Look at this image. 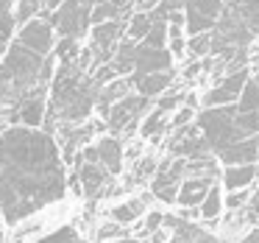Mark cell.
<instances>
[{
    "mask_svg": "<svg viewBox=\"0 0 259 243\" xmlns=\"http://www.w3.org/2000/svg\"><path fill=\"white\" fill-rule=\"evenodd\" d=\"M67 196V162L53 131L12 123L0 131V221L9 226Z\"/></svg>",
    "mask_w": 259,
    "mask_h": 243,
    "instance_id": "obj_1",
    "label": "cell"
},
{
    "mask_svg": "<svg viewBox=\"0 0 259 243\" xmlns=\"http://www.w3.org/2000/svg\"><path fill=\"white\" fill-rule=\"evenodd\" d=\"M56 56L53 53L31 51L28 45L12 37L6 53L0 56V118H6L12 126L20 107L34 98H48Z\"/></svg>",
    "mask_w": 259,
    "mask_h": 243,
    "instance_id": "obj_2",
    "label": "cell"
},
{
    "mask_svg": "<svg viewBox=\"0 0 259 243\" xmlns=\"http://www.w3.org/2000/svg\"><path fill=\"white\" fill-rule=\"evenodd\" d=\"M98 81L90 70H84L78 62H56L51 87H48V112L42 129L53 131L67 129V126L87 123L95 112Z\"/></svg>",
    "mask_w": 259,
    "mask_h": 243,
    "instance_id": "obj_3",
    "label": "cell"
},
{
    "mask_svg": "<svg viewBox=\"0 0 259 243\" xmlns=\"http://www.w3.org/2000/svg\"><path fill=\"white\" fill-rule=\"evenodd\" d=\"M259 42V0H223L212 28V56L229 62L240 51Z\"/></svg>",
    "mask_w": 259,
    "mask_h": 243,
    "instance_id": "obj_4",
    "label": "cell"
},
{
    "mask_svg": "<svg viewBox=\"0 0 259 243\" xmlns=\"http://www.w3.org/2000/svg\"><path fill=\"white\" fill-rule=\"evenodd\" d=\"M234 115H237L234 103H229V107H203V109H198L195 126L201 129L203 140H206V146L214 151V157H218L220 148L242 140V137L237 134V129H234Z\"/></svg>",
    "mask_w": 259,
    "mask_h": 243,
    "instance_id": "obj_5",
    "label": "cell"
},
{
    "mask_svg": "<svg viewBox=\"0 0 259 243\" xmlns=\"http://www.w3.org/2000/svg\"><path fill=\"white\" fill-rule=\"evenodd\" d=\"M92 3L95 0H64L48 14V23L53 25L56 37L84 40L92 28Z\"/></svg>",
    "mask_w": 259,
    "mask_h": 243,
    "instance_id": "obj_6",
    "label": "cell"
},
{
    "mask_svg": "<svg viewBox=\"0 0 259 243\" xmlns=\"http://www.w3.org/2000/svg\"><path fill=\"white\" fill-rule=\"evenodd\" d=\"M151 107H153L151 98L140 95V92H128V95L120 98V101L109 109L103 123H106V129L112 131V134H125V131H134L137 126H140V120L145 118V112Z\"/></svg>",
    "mask_w": 259,
    "mask_h": 243,
    "instance_id": "obj_7",
    "label": "cell"
},
{
    "mask_svg": "<svg viewBox=\"0 0 259 243\" xmlns=\"http://www.w3.org/2000/svg\"><path fill=\"white\" fill-rule=\"evenodd\" d=\"M184 179V157H164L156 165V173L151 176V196L162 204H176L179 185Z\"/></svg>",
    "mask_w": 259,
    "mask_h": 243,
    "instance_id": "obj_8",
    "label": "cell"
},
{
    "mask_svg": "<svg viewBox=\"0 0 259 243\" xmlns=\"http://www.w3.org/2000/svg\"><path fill=\"white\" fill-rule=\"evenodd\" d=\"M251 67H240L231 70V73H223L220 79H214V84L209 87L201 95V109L203 107H229V103H237L245 81L251 79Z\"/></svg>",
    "mask_w": 259,
    "mask_h": 243,
    "instance_id": "obj_9",
    "label": "cell"
},
{
    "mask_svg": "<svg viewBox=\"0 0 259 243\" xmlns=\"http://www.w3.org/2000/svg\"><path fill=\"white\" fill-rule=\"evenodd\" d=\"M223 9V0H184V34H203V31H212L218 23V14Z\"/></svg>",
    "mask_w": 259,
    "mask_h": 243,
    "instance_id": "obj_10",
    "label": "cell"
},
{
    "mask_svg": "<svg viewBox=\"0 0 259 243\" xmlns=\"http://www.w3.org/2000/svg\"><path fill=\"white\" fill-rule=\"evenodd\" d=\"M78 154L98 159V162H101L112 176H117L120 170H123V165H125V148H123V140H120L117 134H103V137H98L95 143H87V146L81 148Z\"/></svg>",
    "mask_w": 259,
    "mask_h": 243,
    "instance_id": "obj_11",
    "label": "cell"
},
{
    "mask_svg": "<svg viewBox=\"0 0 259 243\" xmlns=\"http://www.w3.org/2000/svg\"><path fill=\"white\" fill-rule=\"evenodd\" d=\"M14 40L23 42V45H28L31 51H39V53H53V48H56V31H53V25L48 23V20L42 17H34L28 20L25 25H20L17 31H14Z\"/></svg>",
    "mask_w": 259,
    "mask_h": 243,
    "instance_id": "obj_12",
    "label": "cell"
},
{
    "mask_svg": "<svg viewBox=\"0 0 259 243\" xmlns=\"http://www.w3.org/2000/svg\"><path fill=\"white\" fill-rule=\"evenodd\" d=\"M164 229L170 235H179L184 243H226L223 237L214 235V229L201 226V221H187L181 215H170V213H164Z\"/></svg>",
    "mask_w": 259,
    "mask_h": 243,
    "instance_id": "obj_13",
    "label": "cell"
},
{
    "mask_svg": "<svg viewBox=\"0 0 259 243\" xmlns=\"http://www.w3.org/2000/svg\"><path fill=\"white\" fill-rule=\"evenodd\" d=\"M128 81H131V87H134V92H140V95L156 101L162 92H167L170 87L176 84V67L156 70V73H131Z\"/></svg>",
    "mask_w": 259,
    "mask_h": 243,
    "instance_id": "obj_14",
    "label": "cell"
},
{
    "mask_svg": "<svg viewBox=\"0 0 259 243\" xmlns=\"http://www.w3.org/2000/svg\"><path fill=\"white\" fill-rule=\"evenodd\" d=\"M170 67H176V59L167 48H151L145 42H137L131 73H156V70H170Z\"/></svg>",
    "mask_w": 259,
    "mask_h": 243,
    "instance_id": "obj_15",
    "label": "cell"
},
{
    "mask_svg": "<svg viewBox=\"0 0 259 243\" xmlns=\"http://www.w3.org/2000/svg\"><path fill=\"white\" fill-rule=\"evenodd\" d=\"M218 162L223 165H251L259 162V134L256 137H245V140H237L231 146L220 148L218 151Z\"/></svg>",
    "mask_w": 259,
    "mask_h": 243,
    "instance_id": "obj_16",
    "label": "cell"
},
{
    "mask_svg": "<svg viewBox=\"0 0 259 243\" xmlns=\"http://www.w3.org/2000/svg\"><path fill=\"white\" fill-rule=\"evenodd\" d=\"M259 179V165H223L220 168V187L223 190H245L253 187Z\"/></svg>",
    "mask_w": 259,
    "mask_h": 243,
    "instance_id": "obj_17",
    "label": "cell"
},
{
    "mask_svg": "<svg viewBox=\"0 0 259 243\" xmlns=\"http://www.w3.org/2000/svg\"><path fill=\"white\" fill-rule=\"evenodd\" d=\"M128 92H134V87H131L128 76H117V79L106 81V84H101V90H98V98H95V112L101 115V118H106L109 109L114 107V103L120 101V98H125Z\"/></svg>",
    "mask_w": 259,
    "mask_h": 243,
    "instance_id": "obj_18",
    "label": "cell"
},
{
    "mask_svg": "<svg viewBox=\"0 0 259 243\" xmlns=\"http://www.w3.org/2000/svg\"><path fill=\"white\" fill-rule=\"evenodd\" d=\"M218 179H209V176H187L179 185V196H176V207H201L203 196L209 193V187Z\"/></svg>",
    "mask_w": 259,
    "mask_h": 243,
    "instance_id": "obj_19",
    "label": "cell"
},
{
    "mask_svg": "<svg viewBox=\"0 0 259 243\" xmlns=\"http://www.w3.org/2000/svg\"><path fill=\"white\" fill-rule=\"evenodd\" d=\"M145 201H148V196H131V198H125V201L114 204V207L109 210V218L117 221V224H123V226L137 224V221L148 213V204Z\"/></svg>",
    "mask_w": 259,
    "mask_h": 243,
    "instance_id": "obj_20",
    "label": "cell"
},
{
    "mask_svg": "<svg viewBox=\"0 0 259 243\" xmlns=\"http://www.w3.org/2000/svg\"><path fill=\"white\" fill-rule=\"evenodd\" d=\"M198 210H201V224H209V229H214V226L220 224V218H223V213H226L220 179L209 187V193L203 196V201H201V207H198Z\"/></svg>",
    "mask_w": 259,
    "mask_h": 243,
    "instance_id": "obj_21",
    "label": "cell"
},
{
    "mask_svg": "<svg viewBox=\"0 0 259 243\" xmlns=\"http://www.w3.org/2000/svg\"><path fill=\"white\" fill-rule=\"evenodd\" d=\"M167 120H170V115H167V112H162V109L151 107V109L145 112V118L140 120V137H142V140H153V143H159V140H162V137L170 131Z\"/></svg>",
    "mask_w": 259,
    "mask_h": 243,
    "instance_id": "obj_22",
    "label": "cell"
},
{
    "mask_svg": "<svg viewBox=\"0 0 259 243\" xmlns=\"http://www.w3.org/2000/svg\"><path fill=\"white\" fill-rule=\"evenodd\" d=\"M153 25V14L151 12H131L128 20H125V37L134 42H142L145 34L151 31Z\"/></svg>",
    "mask_w": 259,
    "mask_h": 243,
    "instance_id": "obj_23",
    "label": "cell"
},
{
    "mask_svg": "<svg viewBox=\"0 0 259 243\" xmlns=\"http://www.w3.org/2000/svg\"><path fill=\"white\" fill-rule=\"evenodd\" d=\"M237 112H259V76H251L237 98Z\"/></svg>",
    "mask_w": 259,
    "mask_h": 243,
    "instance_id": "obj_24",
    "label": "cell"
},
{
    "mask_svg": "<svg viewBox=\"0 0 259 243\" xmlns=\"http://www.w3.org/2000/svg\"><path fill=\"white\" fill-rule=\"evenodd\" d=\"M212 56V31L187 37V59H206Z\"/></svg>",
    "mask_w": 259,
    "mask_h": 243,
    "instance_id": "obj_25",
    "label": "cell"
},
{
    "mask_svg": "<svg viewBox=\"0 0 259 243\" xmlns=\"http://www.w3.org/2000/svg\"><path fill=\"white\" fill-rule=\"evenodd\" d=\"M53 56H56V62H78L81 42L78 40H70V37H59L56 48H53Z\"/></svg>",
    "mask_w": 259,
    "mask_h": 243,
    "instance_id": "obj_26",
    "label": "cell"
},
{
    "mask_svg": "<svg viewBox=\"0 0 259 243\" xmlns=\"http://www.w3.org/2000/svg\"><path fill=\"white\" fill-rule=\"evenodd\" d=\"M123 237H128V226L117 224V221H112V218L95 229V240L98 243H112V240H123Z\"/></svg>",
    "mask_w": 259,
    "mask_h": 243,
    "instance_id": "obj_27",
    "label": "cell"
},
{
    "mask_svg": "<svg viewBox=\"0 0 259 243\" xmlns=\"http://www.w3.org/2000/svg\"><path fill=\"white\" fill-rule=\"evenodd\" d=\"M14 6H17V0H0V37H6V40H12L14 31H17Z\"/></svg>",
    "mask_w": 259,
    "mask_h": 243,
    "instance_id": "obj_28",
    "label": "cell"
},
{
    "mask_svg": "<svg viewBox=\"0 0 259 243\" xmlns=\"http://www.w3.org/2000/svg\"><path fill=\"white\" fill-rule=\"evenodd\" d=\"M251 190L253 187H245V190H223L226 213H240V210H245L248 201H251Z\"/></svg>",
    "mask_w": 259,
    "mask_h": 243,
    "instance_id": "obj_29",
    "label": "cell"
},
{
    "mask_svg": "<svg viewBox=\"0 0 259 243\" xmlns=\"http://www.w3.org/2000/svg\"><path fill=\"white\" fill-rule=\"evenodd\" d=\"M34 243H90V240H84L75 226H59L56 232H51V235L39 237V240H34Z\"/></svg>",
    "mask_w": 259,
    "mask_h": 243,
    "instance_id": "obj_30",
    "label": "cell"
},
{
    "mask_svg": "<svg viewBox=\"0 0 259 243\" xmlns=\"http://www.w3.org/2000/svg\"><path fill=\"white\" fill-rule=\"evenodd\" d=\"M137 224H140V237L145 240L148 235H153L156 229H162V226H164V213H162V210H148Z\"/></svg>",
    "mask_w": 259,
    "mask_h": 243,
    "instance_id": "obj_31",
    "label": "cell"
},
{
    "mask_svg": "<svg viewBox=\"0 0 259 243\" xmlns=\"http://www.w3.org/2000/svg\"><path fill=\"white\" fill-rule=\"evenodd\" d=\"M184 98H187V92L184 90H167V92H162V95L153 101V107L156 109H162V112H167V115H173L176 109L184 103Z\"/></svg>",
    "mask_w": 259,
    "mask_h": 243,
    "instance_id": "obj_32",
    "label": "cell"
},
{
    "mask_svg": "<svg viewBox=\"0 0 259 243\" xmlns=\"http://www.w3.org/2000/svg\"><path fill=\"white\" fill-rule=\"evenodd\" d=\"M195 115H198V109H195V107H190V103H181V107L176 109L173 115H170V120H167L170 131H176V129H184V126L195 123Z\"/></svg>",
    "mask_w": 259,
    "mask_h": 243,
    "instance_id": "obj_33",
    "label": "cell"
},
{
    "mask_svg": "<svg viewBox=\"0 0 259 243\" xmlns=\"http://www.w3.org/2000/svg\"><path fill=\"white\" fill-rule=\"evenodd\" d=\"M142 42L151 48H167V20H153L151 31L145 34Z\"/></svg>",
    "mask_w": 259,
    "mask_h": 243,
    "instance_id": "obj_34",
    "label": "cell"
},
{
    "mask_svg": "<svg viewBox=\"0 0 259 243\" xmlns=\"http://www.w3.org/2000/svg\"><path fill=\"white\" fill-rule=\"evenodd\" d=\"M242 215H245V224L259 226V179H256V185H253V190H251V201H248V207H245V210H242Z\"/></svg>",
    "mask_w": 259,
    "mask_h": 243,
    "instance_id": "obj_35",
    "label": "cell"
},
{
    "mask_svg": "<svg viewBox=\"0 0 259 243\" xmlns=\"http://www.w3.org/2000/svg\"><path fill=\"white\" fill-rule=\"evenodd\" d=\"M156 165H159V162H156L153 157H142V159H140V165L134 168V179H137V182L151 179V176L156 173Z\"/></svg>",
    "mask_w": 259,
    "mask_h": 243,
    "instance_id": "obj_36",
    "label": "cell"
},
{
    "mask_svg": "<svg viewBox=\"0 0 259 243\" xmlns=\"http://www.w3.org/2000/svg\"><path fill=\"white\" fill-rule=\"evenodd\" d=\"M112 243H148V240H142V237H123V240H112Z\"/></svg>",
    "mask_w": 259,
    "mask_h": 243,
    "instance_id": "obj_37",
    "label": "cell"
},
{
    "mask_svg": "<svg viewBox=\"0 0 259 243\" xmlns=\"http://www.w3.org/2000/svg\"><path fill=\"white\" fill-rule=\"evenodd\" d=\"M59 3H64V0H45V9H48V12H53V9L59 6Z\"/></svg>",
    "mask_w": 259,
    "mask_h": 243,
    "instance_id": "obj_38",
    "label": "cell"
},
{
    "mask_svg": "<svg viewBox=\"0 0 259 243\" xmlns=\"http://www.w3.org/2000/svg\"><path fill=\"white\" fill-rule=\"evenodd\" d=\"M112 3H117V6H120V9H128V6H131V3H134V0H112Z\"/></svg>",
    "mask_w": 259,
    "mask_h": 243,
    "instance_id": "obj_39",
    "label": "cell"
},
{
    "mask_svg": "<svg viewBox=\"0 0 259 243\" xmlns=\"http://www.w3.org/2000/svg\"><path fill=\"white\" fill-rule=\"evenodd\" d=\"M167 243H184V240H181L179 235H170V240H167Z\"/></svg>",
    "mask_w": 259,
    "mask_h": 243,
    "instance_id": "obj_40",
    "label": "cell"
},
{
    "mask_svg": "<svg viewBox=\"0 0 259 243\" xmlns=\"http://www.w3.org/2000/svg\"><path fill=\"white\" fill-rule=\"evenodd\" d=\"M256 76H259V73H256Z\"/></svg>",
    "mask_w": 259,
    "mask_h": 243,
    "instance_id": "obj_41",
    "label": "cell"
}]
</instances>
